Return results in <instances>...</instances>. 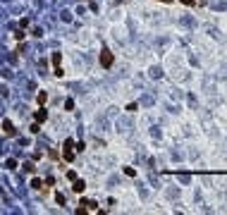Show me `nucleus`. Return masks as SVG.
I'll return each instance as SVG.
<instances>
[{"label": "nucleus", "mask_w": 227, "mask_h": 215, "mask_svg": "<svg viewBox=\"0 0 227 215\" xmlns=\"http://www.w3.org/2000/svg\"><path fill=\"white\" fill-rule=\"evenodd\" d=\"M100 65L103 67H112V53L110 50H103L100 53Z\"/></svg>", "instance_id": "1"}, {"label": "nucleus", "mask_w": 227, "mask_h": 215, "mask_svg": "<svg viewBox=\"0 0 227 215\" xmlns=\"http://www.w3.org/2000/svg\"><path fill=\"white\" fill-rule=\"evenodd\" d=\"M84 189H86L84 179H74V184H72V191H74V194H84Z\"/></svg>", "instance_id": "2"}, {"label": "nucleus", "mask_w": 227, "mask_h": 215, "mask_svg": "<svg viewBox=\"0 0 227 215\" xmlns=\"http://www.w3.org/2000/svg\"><path fill=\"white\" fill-rule=\"evenodd\" d=\"M33 120H36V122H46V120H48V112H46L43 108H38V110L33 112Z\"/></svg>", "instance_id": "3"}, {"label": "nucleus", "mask_w": 227, "mask_h": 215, "mask_svg": "<svg viewBox=\"0 0 227 215\" xmlns=\"http://www.w3.org/2000/svg\"><path fill=\"white\" fill-rule=\"evenodd\" d=\"M2 131H5L7 136H12V134H14V124L10 122V120H2Z\"/></svg>", "instance_id": "4"}, {"label": "nucleus", "mask_w": 227, "mask_h": 215, "mask_svg": "<svg viewBox=\"0 0 227 215\" xmlns=\"http://www.w3.org/2000/svg\"><path fill=\"white\" fill-rule=\"evenodd\" d=\"M65 160H67V163L74 160V148H65Z\"/></svg>", "instance_id": "5"}, {"label": "nucleus", "mask_w": 227, "mask_h": 215, "mask_svg": "<svg viewBox=\"0 0 227 215\" xmlns=\"http://www.w3.org/2000/svg\"><path fill=\"white\" fill-rule=\"evenodd\" d=\"M5 167H7V170H14V167H17V160H14V158H10V160L5 163Z\"/></svg>", "instance_id": "6"}, {"label": "nucleus", "mask_w": 227, "mask_h": 215, "mask_svg": "<svg viewBox=\"0 0 227 215\" xmlns=\"http://www.w3.org/2000/svg\"><path fill=\"white\" fill-rule=\"evenodd\" d=\"M46 100H48V93H46V91H38V103H41V105H43V103H46Z\"/></svg>", "instance_id": "7"}, {"label": "nucleus", "mask_w": 227, "mask_h": 215, "mask_svg": "<svg viewBox=\"0 0 227 215\" xmlns=\"http://www.w3.org/2000/svg\"><path fill=\"white\" fill-rule=\"evenodd\" d=\"M65 110H69V112L74 110V100H72V98H67V100H65Z\"/></svg>", "instance_id": "8"}, {"label": "nucleus", "mask_w": 227, "mask_h": 215, "mask_svg": "<svg viewBox=\"0 0 227 215\" xmlns=\"http://www.w3.org/2000/svg\"><path fill=\"white\" fill-rule=\"evenodd\" d=\"M38 129H41V122H33L31 127H29V131H31V134H38Z\"/></svg>", "instance_id": "9"}, {"label": "nucleus", "mask_w": 227, "mask_h": 215, "mask_svg": "<svg viewBox=\"0 0 227 215\" xmlns=\"http://www.w3.org/2000/svg\"><path fill=\"white\" fill-rule=\"evenodd\" d=\"M31 186H33V189H43V182L36 177V179H31Z\"/></svg>", "instance_id": "10"}, {"label": "nucleus", "mask_w": 227, "mask_h": 215, "mask_svg": "<svg viewBox=\"0 0 227 215\" xmlns=\"http://www.w3.org/2000/svg\"><path fill=\"white\" fill-rule=\"evenodd\" d=\"M67 179L74 182V179H77V172H74V170H67Z\"/></svg>", "instance_id": "11"}, {"label": "nucleus", "mask_w": 227, "mask_h": 215, "mask_svg": "<svg viewBox=\"0 0 227 215\" xmlns=\"http://www.w3.org/2000/svg\"><path fill=\"white\" fill-rule=\"evenodd\" d=\"M24 170H27V172H33V170H36V167H33V163H31V160H29V163H24Z\"/></svg>", "instance_id": "12"}, {"label": "nucleus", "mask_w": 227, "mask_h": 215, "mask_svg": "<svg viewBox=\"0 0 227 215\" xmlns=\"http://www.w3.org/2000/svg\"><path fill=\"white\" fill-rule=\"evenodd\" d=\"M55 77H65V72H62V67H60V65H55Z\"/></svg>", "instance_id": "13"}, {"label": "nucleus", "mask_w": 227, "mask_h": 215, "mask_svg": "<svg viewBox=\"0 0 227 215\" xmlns=\"http://www.w3.org/2000/svg\"><path fill=\"white\" fill-rule=\"evenodd\" d=\"M55 201H58L60 206H65V196H62V194H55Z\"/></svg>", "instance_id": "14"}, {"label": "nucleus", "mask_w": 227, "mask_h": 215, "mask_svg": "<svg viewBox=\"0 0 227 215\" xmlns=\"http://www.w3.org/2000/svg\"><path fill=\"white\" fill-rule=\"evenodd\" d=\"M24 36H27V33H24V31H22V29H19V31H17V33H14V38H17V41H22Z\"/></svg>", "instance_id": "15"}, {"label": "nucleus", "mask_w": 227, "mask_h": 215, "mask_svg": "<svg viewBox=\"0 0 227 215\" xmlns=\"http://www.w3.org/2000/svg\"><path fill=\"white\" fill-rule=\"evenodd\" d=\"M53 65H60V53H53Z\"/></svg>", "instance_id": "16"}, {"label": "nucleus", "mask_w": 227, "mask_h": 215, "mask_svg": "<svg viewBox=\"0 0 227 215\" xmlns=\"http://www.w3.org/2000/svg\"><path fill=\"white\" fill-rule=\"evenodd\" d=\"M65 148H74V139H67V141H65Z\"/></svg>", "instance_id": "17"}, {"label": "nucleus", "mask_w": 227, "mask_h": 215, "mask_svg": "<svg viewBox=\"0 0 227 215\" xmlns=\"http://www.w3.org/2000/svg\"><path fill=\"white\" fill-rule=\"evenodd\" d=\"M31 33H33V36H36V38H41V36H43V31L38 29V27H36V29H33V31H31Z\"/></svg>", "instance_id": "18"}, {"label": "nucleus", "mask_w": 227, "mask_h": 215, "mask_svg": "<svg viewBox=\"0 0 227 215\" xmlns=\"http://www.w3.org/2000/svg\"><path fill=\"white\" fill-rule=\"evenodd\" d=\"M182 2H184V5H194L196 0H182Z\"/></svg>", "instance_id": "19"}, {"label": "nucleus", "mask_w": 227, "mask_h": 215, "mask_svg": "<svg viewBox=\"0 0 227 215\" xmlns=\"http://www.w3.org/2000/svg\"><path fill=\"white\" fill-rule=\"evenodd\" d=\"M162 2H170V0H162Z\"/></svg>", "instance_id": "20"}]
</instances>
